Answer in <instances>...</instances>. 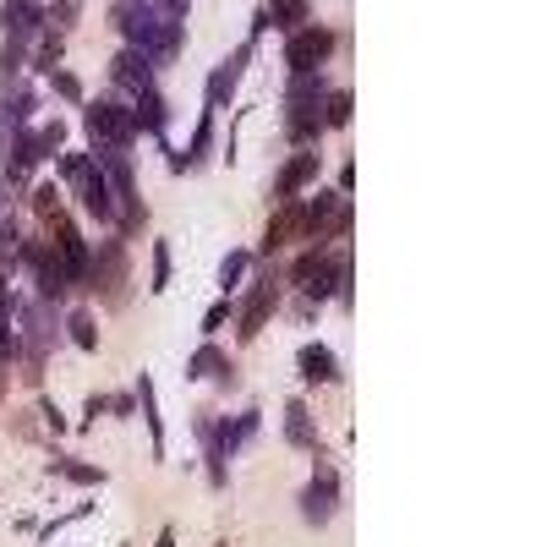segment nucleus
Masks as SVG:
<instances>
[{"instance_id":"31","label":"nucleus","mask_w":547,"mask_h":547,"mask_svg":"<svg viewBox=\"0 0 547 547\" xmlns=\"http://www.w3.org/2000/svg\"><path fill=\"white\" fill-rule=\"evenodd\" d=\"M224 317H231V301H214V307H208V317H203V329L214 334V329L224 324Z\"/></svg>"},{"instance_id":"11","label":"nucleus","mask_w":547,"mask_h":547,"mask_svg":"<svg viewBox=\"0 0 547 547\" xmlns=\"http://www.w3.org/2000/svg\"><path fill=\"white\" fill-rule=\"evenodd\" d=\"M27 263H34V279H39V291L44 296H60L66 291V263H60V252L55 246H27Z\"/></svg>"},{"instance_id":"21","label":"nucleus","mask_w":547,"mask_h":547,"mask_svg":"<svg viewBox=\"0 0 547 547\" xmlns=\"http://www.w3.org/2000/svg\"><path fill=\"white\" fill-rule=\"evenodd\" d=\"M269 22H274V27H291V34H296V27H307V0H274V6H269Z\"/></svg>"},{"instance_id":"10","label":"nucleus","mask_w":547,"mask_h":547,"mask_svg":"<svg viewBox=\"0 0 547 547\" xmlns=\"http://www.w3.org/2000/svg\"><path fill=\"white\" fill-rule=\"evenodd\" d=\"M110 82H115L121 93H132V99H137L143 88H153V66H148L137 50H121V55L110 60Z\"/></svg>"},{"instance_id":"19","label":"nucleus","mask_w":547,"mask_h":547,"mask_svg":"<svg viewBox=\"0 0 547 547\" xmlns=\"http://www.w3.org/2000/svg\"><path fill=\"white\" fill-rule=\"evenodd\" d=\"M137 405H143V416H148L153 449H159V455H165V422H159V405H153V383H148V378H137Z\"/></svg>"},{"instance_id":"9","label":"nucleus","mask_w":547,"mask_h":547,"mask_svg":"<svg viewBox=\"0 0 547 547\" xmlns=\"http://www.w3.org/2000/svg\"><path fill=\"white\" fill-rule=\"evenodd\" d=\"M55 252H60V263H66V279H88V241L72 219H55Z\"/></svg>"},{"instance_id":"25","label":"nucleus","mask_w":547,"mask_h":547,"mask_svg":"<svg viewBox=\"0 0 547 547\" xmlns=\"http://www.w3.org/2000/svg\"><path fill=\"white\" fill-rule=\"evenodd\" d=\"M34 66H39V72H55V66H60V34H50V27H44V44L34 50Z\"/></svg>"},{"instance_id":"32","label":"nucleus","mask_w":547,"mask_h":547,"mask_svg":"<svg viewBox=\"0 0 547 547\" xmlns=\"http://www.w3.org/2000/svg\"><path fill=\"white\" fill-rule=\"evenodd\" d=\"M34 208H39V214L55 208V186H39V191H34Z\"/></svg>"},{"instance_id":"22","label":"nucleus","mask_w":547,"mask_h":547,"mask_svg":"<svg viewBox=\"0 0 547 547\" xmlns=\"http://www.w3.org/2000/svg\"><path fill=\"white\" fill-rule=\"evenodd\" d=\"M27 44H34V39H22V34H12V39H6V50H0V82H12V77H17V66L27 60Z\"/></svg>"},{"instance_id":"30","label":"nucleus","mask_w":547,"mask_h":547,"mask_svg":"<svg viewBox=\"0 0 547 547\" xmlns=\"http://www.w3.org/2000/svg\"><path fill=\"white\" fill-rule=\"evenodd\" d=\"M50 88L60 93V99H82V82H77L72 72H60V66H55V77H50Z\"/></svg>"},{"instance_id":"34","label":"nucleus","mask_w":547,"mask_h":547,"mask_svg":"<svg viewBox=\"0 0 547 547\" xmlns=\"http://www.w3.org/2000/svg\"><path fill=\"white\" fill-rule=\"evenodd\" d=\"M0 231H6V208H0Z\"/></svg>"},{"instance_id":"7","label":"nucleus","mask_w":547,"mask_h":547,"mask_svg":"<svg viewBox=\"0 0 547 547\" xmlns=\"http://www.w3.org/2000/svg\"><path fill=\"white\" fill-rule=\"evenodd\" d=\"M334 504H340V476H334V465H317L312 488L301 493V514H307V526H324L329 514H334Z\"/></svg>"},{"instance_id":"4","label":"nucleus","mask_w":547,"mask_h":547,"mask_svg":"<svg viewBox=\"0 0 547 547\" xmlns=\"http://www.w3.org/2000/svg\"><path fill=\"white\" fill-rule=\"evenodd\" d=\"M296 285H301V301H307V307H312V301H329L334 291H345V296H350L345 257H312V263L296 274Z\"/></svg>"},{"instance_id":"33","label":"nucleus","mask_w":547,"mask_h":547,"mask_svg":"<svg viewBox=\"0 0 547 547\" xmlns=\"http://www.w3.org/2000/svg\"><path fill=\"white\" fill-rule=\"evenodd\" d=\"M159 547H176V536H170V531H165V536H159Z\"/></svg>"},{"instance_id":"5","label":"nucleus","mask_w":547,"mask_h":547,"mask_svg":"<svg viewBox=\"0 0 547 547\" xmlns=\"http://www.w3.org/2000/svg\"><path fill=\"white\" fill-rule=\"evenodd\" d=\"M88 132H93V143H132V137H137L132 105H121V99H93V105H88Z\"/></svg>"},{"instance_id":"3","label":"nucleus","mask_w":547,"mask_h":547,"mask_svg":"<svg viewBox=\"0 0 547 547\" xmlns=\"http://www.w3.org/2000/svg\"><path fill=\"white\" fill-rule=\"evenodd\" d=\"M60 176H66V186L88 203L93 219H110L115 214V198H110V186H105V170L93 165V153H60Z\"/></svg>"},{"instance_id":"29","label":"nucleus","mask_w":547,"mask_h":547,"mask_svg":"<svg viewBox=\"0 0 547 547\" xmlns=\"http://www.w3.org/2000/svg\"><path fill=\"white\" fill-rule=\"evenodd\" d=\"M165 285H170V246L159 241L153 246V291H165Z\"/></svg>"},{"instance_id":"14","label":"nucleus","mask_w":547,"mask_h":547,"mask_svg":"<svg viewBox=\"0 0 547 547\" xmlns=\"http://www.w3.org/2000/svg\"><path fill=\"white\" fill-rule=\"evenodd\" d=\"M312 176H317V153H312V148H301V153L291 159V165H285V170H279V181H274V191H279V198H296V191H301V186H307Z\"/></svg>"},{"instance_id":"18","label":"nucleus","mask_w":547,"mask_h":547,"mask_svg":"<svg viewBox=\"0 0 547 547\" xmlns=\"http://www.w3.org/2000/svg\"><path fill=\"white\" fill-rule=\"evenodd\" d=\"M269 312H274V285L263 279V285H257V291H252V301H246V317H241V334L252 340V334H257V324H263Z\"/></svg>"},{"instance_id":"15","label":"nucleus","mask_w":547,"mask_h":547,"mask_svg":"<svg viewBox=\"0 0 547 547\" xmlns=\"http://www.w3.org/2000/svg\"><path fill=\"white\" fill-rule=\"evenodd\" d=\"M132 126L137 132H165V99H159V88H143L132 99Z\"/></svg>"},{"instance_id":"1","label":"nucleus","mask_w":547,"mask_h":547,"mask_svg":"<svg viewBox=\"0 0 547 547\" xmlns=\"http://www.w3.org/2000/svg\"><path fill=\"white\" fill-rule=\"evenodd\" d=\"M115 27L126 34V50H137L148 66L181 55V22H170L159 0H115Z\"/></svg>"},{"instance_id":"16","label":"nucleus","mask_w":547,"mask_h":547,"mask_svg":"<svg viewBox=\"0 0 547 547\" xmlns=\"http://www.w3.org/2000/svg\"><path fill=\"white\" fill-rule=\"evenodd\" d=\"M301 378H307V383H334V378H340L334 350H329V345H307V350H301Z\"/></svg>"},{"instance_id":"6","label":"nucleus","mask_w":547,"mask_h":547,"mask_svg":"<svg viewBox=\"0 0 547 547\" xmlns=\"http://www.w3.org/2000/svg\"><path fill=\"white\" fill-rule=\"evenodd\" d=\"M329 50H334V34H329V27H296L291 44H285V60H291V72L301 77V72H317V66H324Z\"/></svg>"},{"instance_id":"24","label":"nucleus","mask_w":547,"mask_h":547,"mask_svg":"<svg viewBox=\"0 0 547 547\" xmlns=\"http://www.w3.org/2000/svg\"><path fill=\"white\" fill-rule=\"evenodd\" d=\"M72 340L82 345V350H93V345H99V324H93V312H72Z\"/></svg>"},{"instance_id":"28","label":"nucleus","mask_w":547,"mask_h":547,"mask_svg":"<svg viewBox=\"0 0 547 547\" xmlns=\"http://www.w3.org/2000/svg\"><path fill=\"white\" fill-rule=\"evenodd\" d=\"M214 372H224V362H219V350H214V345H203L198 356H191V378H214Z\"/></svg>"},{"instance_id":"2","label":"nucleus","mask_w":547,"mask_h":547,"mask_svg":"<svg viewBox=\"0 0 547 547\" xmlns=\"http://www.w3.org/2000/svg\"><path fill=\"white\" fill-rule=\"evenodd\" d=\"M324 99H329V82L317 72H301L291 82V93H285V132H291L296 143H312L317 132H324Z\"/></svg>"},{"instance_id":"13","label":"nucleus","mask_w":547,"mask_h":547,"mask_svg":"<svg viewBox=\"0 0 547 547\" xmlns=\"http://www.w3.org/2000/svg\"><path fill=\"white\" fill-rule=\"evenodd\" d=\"M246 60H252V44H241L224 66H214V77H208V105H231V93H236V82H241V72H246Z\"/></svg>"},{"instance_id":"17","label":"nucleus","mask_w":547,"mask_h":547,"mask_svg":"<svg viewBox=\"0 0 547 547\" xmlns=\"http://www.w3.org/2000/svg\"><path fill=\"white\" fill-rule=\"evenodd\" d=\"M312 416H307V405L301 400H291V405H285V438H291L296 449H312Z\"/></svg>"},{"instance_id":"26","label":"nucleus","mask_w":547,"mask_h":547,"mask_svg":"<svg viewBox=\"0 0 547 547\" xmlns=\"http://www.w3.org/2000/svg\"><path fill=\"white\" fill-rule=\"evenodd\" d=\"M350 121V93H334L329 88V99H324V126H345Z\"/></svg>"},{"instance_id":"8","label":"nucleus","mask_w":547,"mask_h":547,"mask_svg":"<svg viewBox=\"0 0 547 547\" xmlns=\"http://www.w3.org/2000/svg\"><path fill=\"white\" fill-rule=\"evenodd\" d=\"M334 219H340V191H317L312 203H301L291 214V236H317V231H329Z\"/></svg>"},{"instance_id":"27","label":"nucleus","mask_w":547,"mask_h":547,"mask_svg":"<svg viewBox=\"0 0 547 547\" xmlns=\"http://www.w3.org/2000/svg\"><path fill=\"white\" fill-rule=\"evenodd\" d=\"M246 263H252V252H231V257L219 263V285H224V291H231V285L246 274Z\"/></svg>"},{"instance_id":"20","label":"nucleus","mask_w":547,"mask_h":547,"mask_svg":"<svg viewBox=\"0 0 547 547\" xmlns=\"http://www.w3.org/2000/svg\"><path fill=\"white\" fill-rule=\"evenodd\" d=\"M60 148H66V126H60V121L34 126V153H39V159H55Z\"/></svg>"},{"instance_id":"12","label":"nucleus","mask_w":547,"mask_h":547,"mask_svg":"<svg viewBox=\"0 0 547 547\" xmlns=\"http://www.w3.org/2000/svg\"><path fill=\"white\" fill-rule=\"evenodd\" d=\"M0 27L34 39L39 27H44V6H39V0H0Z\"/></svg>"},{"instance_id":"23","label":"nucleus","mask_w":547,"mask_h":547,"mask_svg":"<svg viewBox=\"0 0 547 547\" xmlns=\"http://www.w3.org/2000/svg\"><path fill=\"white\" fill-rule=\"evenodd\" d=\"M77 12H82V0H55V6L44 12V27H50V34H60V27L77 22Z\"/></svg>"}]
</instances>
